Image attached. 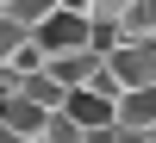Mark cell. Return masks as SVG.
<instances>
[{
    "instance_id": "1",
    "label": "cell",
    "mask_w": 156,
    "mask_h": 143,
    "mask_svg": "<svg viewBox=\"0 0 156 143\" xmlns=\"http://www.w3.org/2000/svg\"><path fill=\"white\" fill-rule=\"evenodd\" d=\"M100 62H106V75L119 81V94L156 87V44H150V37H125V44H112Z\"/></svg>"
},
{
    "instance_id": "2",
    "label": "cell",
    "mask_w": 156,
    "mask_h": 143,
    "mask_svg": "<svg viewBox=\"0 0 156 143\" xmlns=\"http://www.w3.org/2000/svg\"><path fill=\"white\" fill-rule=\"evenodd\" d=\"M37 44H44V56H69V50H94V19H81V12H50L44 25H37Z\"/></svg>"
},
{
    "instance_id": "3",
    "label": "cell",
    "mask_w": 156,
    "mask_h": 143,
    "mask_svg": "<svg viewBox=\"0 0 156 143\" xmlns=\"http://www.w3.org/2000/svg\"><path fill=\"white\" fill-rule=\"evenodd\" d=\"M0 124H6L12 137H25V143H37V137H44V124H50V112L37 106V100H25V94H12L6 106H0Z\"/></svg>"
},
{
    "instance_id": "4",
    "label": "cell",
    "mask_w": 156,
    "mask_h": 143,
    "mask_svg": "<svg viewBox=\"0 0 156 143\" xmlns=\"http://www.w3.org/2000/svg\"><path fill=\"white\" fill-rule=\"evenodd\" d=\"M100 69H106V62H100V50H69V56H50V75H56L62 87H87Z\"/></svg>"
},
{
    "instance_id": "5",
    "label": "cell",
    "mask_w": 156,
    "mask_h": 143,
    "mask_svg": "<svg viewBox=\"0 0 156 143\" xmlns=\"http://www.w3.org/2000/svg\"><path fill=\"white\" fill-rule=\"evenodd\" d=\"M119 124H125V131H150V124H156V87L119 94Z\"/></svg>"
},
{
    "instance_id": "6",
    "label": "cell",
    "mask_w": 156,
    "mask_h": 143,
    "mask_svg": "<svg viewBox=\"0 0 156 143\" xmlns=\"http://www.w3.org/2000/svg\"><path fill=\"white\" fill-rule=\"evenodd\" d=\"M50 12H62L56 0H6V19H12V25H25V31H37Z\"/></svg>"
},
{
    "instance_id": "7",
    "label": "cell",
    "mask_w": 156,
    "mask_h": 143,
    "mask_svg": "<svg viewBox=\"0 0 156 143\" xmlns=\"http://www.w3.org/2000/svg\"><path fill=\"white\" fill-rule=\"evenodd\" d=\"M125 37H150L156 44V0H137V6L125 12Z\"/></svg>"
},
{
    "instance_id": "8",
    "label": "cell",
    "mask_w": 156,
    "mask_h": 143,
    "mask_svg": "<svg viewBox=\"0 0 156 143\" xmlns=\"http://www.w3.org/2000/svg\"><path fill=\"white\" fill-rule=\"evenodd\" d=\"M81 137H87V131L69 118V112H50V124H44V137H37V143H81Z\"/></svg>"
},
{
    "instance_id": "9",
    "label": "cell",
    "mask_w": 156,
    "mask_h": 143,
    "mask_svg": "<svg viewBox=\"0 0 156 143\" xmlns=\"http://www.w3.org/2000/svg\"><path fill=\"white\" fill-rule=\"evenodd\" d=\"M137 0H94V6H87V19L94 25H125V12H131Z\"/></svg>"
},
{
    "instance_id": "10",
    "label": "cell",
    "mask_w": 156,
    "mask_h": 143,
    "mask_svg": "<svg viewBox=\"0 0 156 143\" xmlns=\"http://www.w3.org/2000/svg\"><path fill=\"white\" fill-rule=\"evenodd\" d=\"M112 143H150V131H125V124H112Z\"/></svg>"
},
{
    "instance_id": "11",
    "label": "cell",
    "mask_w": 156,
    "mask_h": 143,
    "mask_svg": "<svg viewBox=\"0 0 156 143\" xmlns=\"http://www.w3.org/2000/svg\"><path fill=\"white\" fill-rule=\"evenodd\" d=\"M0 143H6V131H0Z\"/></svg>"
}]
</instances>
